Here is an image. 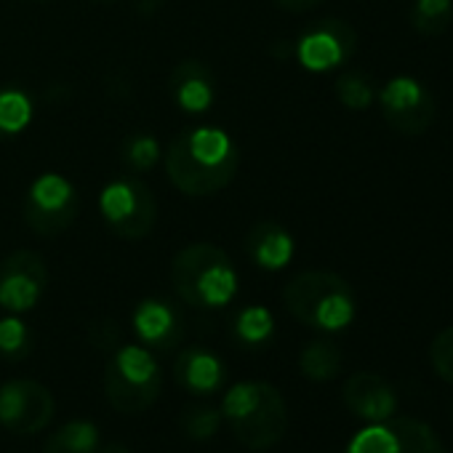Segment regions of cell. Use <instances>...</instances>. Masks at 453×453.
<instances>
[{"mask_svg":"<svg viewBox=\"0 0 453 453\" xmlns=\"http://www.w3.org/2000/svg\"><path fill=\"white\" fill-rule=\"evenodd\" d=\"M49 286V267L35 251H14L0 262V307L19 315L33 310Z\"/></svg>","mask_w":453,"mask_h":453,"instance_id":"7c38bea8","label":"cell"},{"mask_svg":"<svg viewBox=\"0 0 453 453\" xmlns=\"http://www.w3.org/2000/svg\"><path fill=\"white\" fill-rule=\"evenodd\" d=\"M275 4H278L280 9H286V12L299 14V12H307V9L318 6V0H275Z\"/></svg>","mask_w":453,"mask_h":453,"instance_id":"83f0119b","label":"cell"},{"mask_svg":"<svg viewBox=\"0 0 453 453\" xmlns=\"http://www.w3.org/2000/svg\"><path fill=\"white\" fill-rule=\"evenodd\" d=\"M357 49L355 30L342 19H323L296 41V59L310 73H331L344 67Z\"/></svg>","mask_w":453,"mask_h":453,"instance_id":"8fae6325","label":"cell"},{"mask_svg":"<svg viewBox=\"0 0 453 453\" xmlns=\"http://www.w3.org/2000/svg\"><path fill=\"white\" fill-rule=\"evenodd\" d=\"M286 310L304 326L318 331H342L355 320L357 302L349 283L326 270H307L283 288Z\"/></svg>","mask_w":453,"mask_h":453,"instance_id":"277c9868","label":"cell"},{"mask_svg":"<svg viewBox=\"0 0 453 453\" xmlns=\"http://www.w3.org/2000/svg\"><path fill=\"white\" fill-rule=\"evenodd\" d=\"M347 453H445V448L429 424L411 416H392L360 429Z\"/></svg>","mask_w":453,"mask_h":453,"instance_id":"ba28073f","label":"cell"},{"mask_svg":"<svg viewBox=\"0 0 453 453\" xmlns=\"http://www.w3.org/2000/svg\"><path fill=\"white\" fill-rule=\"evenodd\" d=\"M171 96L181 112L200 115L208 112L211 104L216 102V86L213 75L205 65L187 59L171 73Z\"/></svg>","mask_w":453,"mask_h":453,"instance_id":"9a60e30c","label":"cell"},{"mask_svg":"<svg viewBox=\"0 0 453 453\" xmlns=\"http://www.w3.org/2000/svg\"><path fill=\"white\" fill-rule=\"evenodd\" d=\"M453 22V0H413L411 25L421 35H442Z\"/></svg>","mask_w":453,"mask_h":453,"instance_id":"44dd1931","label":"cell"},{"mask_svg":"<svg viewBox=\"0 0 453 453\" xmlns=\"http://www.w3.org/2000/svg\"><path fill=\"white\" fill-rule=\"evenodd\" d=\"M246 251L254 259V265H259L267 273H278L288 267V262L294 259L296 243L286 226L275 221H259L246 238Z\"/></svg>","mask_w":453,"mask_h":453,"instance_id":"2e32d148","label":"cell"},{"mask_svg":"<svg viewBox=\"0 0 453 453\" xmlns=\"http://www.w3.org/2000/svg\"><path fill=\"white\" fill-rule=\"evenodd\" d=\"M429 360H432L434 373H437L442 381L453 384V326L442 328V331L432 339Z\"/></svg>","mask_w":453,"mask_h":453,"instance_id":"4316f807","label":"cell"},{"mask_svg":"<svg viewBox=\"0 0 453 453\" xmlns=\"http://www.w3.org/2000/svg\"><path fill=\"white\" fill-rule=\"evenodd\" d=\"M379 107L384 120L403 136H418L432 126L434 118V99L411 75H397L392 78L381 91H379Z\"/></svg>","mask_w":453,"mask_h":453,"instance_id":"30bf717a","label":"cell"},{"mask_svg":"<svg viewBox=\"0 0 453 453\" xmlns=\"http://www.w3.org/2000/svg\"><path fill=\"white\" fill-rule=\"evenodd\" d=\"M57 403L46 384L14 379L0 387V424L14 434H38L54 418Z\"/></svg>","mask_w":453,"mask_h":453,"instance_id":"9c48e42d","label":"cell"},{"mask_svg":"<svg viewBox=\"0 0 453 453\" xmlns=\"http://www.w3.org/2000/svg\"><path fill=\"white\" fill-rule=\"evenodd\" d=\"M99 213L118 238L142 241L155 226L157 203L144 181L123 176L104 184L99 195Z\"/></svg>","mask_w":453,"mask_h":453,"instance_id":"8992f818","label":"cell"},{"mask_svg":"<svg viewBox=\"0 0 453 453\" xmlns=\"http://www.w3.org/2000/svg\"><path fill=\"white\" fill-rule=\"evenodd\" d=\"M157 157H160V144L150 134H134L123 144V160L136 171L152 168L157 163Z\"/></svg>","mask_w":453,"mask_h":453,"instance_id":"d4e9b609","label":"cell"},{"mask_svg":"<svg viewBox=\"0 0 453 453\" xmlns=\"http://www.w3.org/2000/svg\"><path fill=\"white\" fill-rule=\"evenodd\" d=\"M224 363L219 360V355H213L205 347H189L176 357L173 365V376L176 381L195 392V395H208L216 392L224 384Z\"/></svg>","mask_w":453,"mask_h":453,"instance_id":"e0dca14e","label":"cell"},{"mask_svg":"<svg viewBox=\"0 0 453 453\" xmlns=\"http://www.w3.org/2000/svg\"><path fill=\"white\" fill-rule=\"evenodd\" d=\"M99 429L91 421H70L59 426L43 445V453H96Z\"/></svg>","mask_w":453,"mask_h":453,"instance_id":"ac0fdd59","label":"cell"},{"mask_svg":"<svg viewBox=\"0 0 453 453\" xmlns=\"http://www.w3.org/2000/svg\"><path fill=\"white\" fill-rule=\"evenodd\" d=\"M336 96L344 107H349L355 112H363L376 102L373 83L357 70H347L336 78Z\"/></svg>","mask_w":453,"mask_h":453,"instance_id":"7402d4cb","label":"cell"},{"mask_svg":"<svg viewBox=\"0 0 453 453\" xmlns=\"http://www.w3.org/2000/svg\"><path fill=\"white\" fill-rule=\"evenodd\" d=\"M81 211V195L62 173H41L25 195V221L33 233L54 238L65 233Z\"/></svg>","mask_w":453,"mask_h":453,"instance_id":"52a82bcc","label":"cell"},{"mask_svg":"<svg viewBox=\"0 0 453 453\" xmlns=\"http://www.w3.org/2000/svg\"><path fill=\"white\" fill-rule=\"evenodd\" d=\"M299 368L310 381H331L342 371V349L334 342L318 339L304 347Z\"/></svg>","mask_w":453,"mask_h":453,"instance_id":"d6986e66","label":"cell"},{"mask_svg":"<svg viewBox=\"0 0 453 453\" xmlns=\"http://www.w3.org/2000/svg\"><path fill=\"white\" fill-rule=\"evenodd\" d=\"M275 331V320L267 307H246L235 318V334L246 344H265Z\"/></svg>","mask_w":453,"mask_h":453,"instance_id":"603a6c76","label":"cell"},{"mask_svg":"<svg viewBox=\"0 0 453 453\" xmlns=\"http://www.w3.org/2000/svg\"><path fill=\"white\" fill-rule=\"evenodd\" d=\"M104 453H131L126 445H120V442H110L107 448H104Z\"/></svg>","mask_w":453,"mask_h":453,"instance_id":"f1b7e54d","label":"cell"},{"mask_svg":"<svg viewBox=\"0 0 453 453\" xmlns=\"http://www.w3.org/2000/svg\"><path fill=\"white\" fill-rule=\"evenodd\" d=\"M33 120V99L22 88H0V136H17Z\"/></svg>","mask_w":453,"mask_h":453,"instance_id":"ffe728a7","label":"cell"},{"mask_svg":"<svg viewBox=\"0 0 453 453\" xmlns=\"http://www.w3.org/2000/svg\"><path fill=\"white\" fill-rule=\"evenodd\" d=\"M221 424V411H213L208 405H189L181 413V429L187 432V437L192 440H208L216 434Z\"/></svg>","mask_w":453,"mask_h":453,"instance_id":"cb8c5ba5","label":"cell"},{"mask_svg":"<svg viewBox=\"0 0 453 453\" xmlns=\"http://www.w3.org/2000/svg\"><path fill=\"white\" fill-rule=\"evenodd\" d=\"M241 168L235 139L219 126H195L179 131L165 150V173L171 184L189 197H208L224 189Z\"/></svg>","mask_w":453,"mask_h":453,"instance_id":"6da1fadb","label":"cell"},{"mask_svg":"<svg viewBox=\"0 0 453 453\" xmlns=\"http://www.w3.org/2000/svg\"><path fill=\"white\" fill-rule=\"evenodd\" d=\"M102 4H115V0H102Z\"/></svg>","mask_w":453,"mask_h":453,"instance_id":"f546056e","label":"cell"},{"mask_svg":"<svg viewBox=\"0 0 453 453\" xmlns=\"http://www.w3.org/2000/svg\"><path fill=\"white\" fill-rule=\"evenodd\" d=\"M163 389L160 365L147 347L128 344L104 365V395L118 413H142L155 405Z\"/></svg>","mask_w":453,"mask_h":453,"instance_id":"5b68a950","label":"cell"},{"mask_svg":"<svg viewBox=\"0 0 453 453\" xmlns=\"http://www.w3.org/2000/svg\"><path fill=\"white\" fill-rule=\"evenodd\" d=\"M221 416L230 421L235 437L251 450L278 445L288 429L286 397L267 381H241L226 392Z\"/></svg>","mask_w":453,"mask_h":453,"instance_id":"3957f363","label":"cell"},{"mask_svg":"<svg viewBox=\"0 0 453 453\" xmlns=\"http://www.w3.org/2000/svg\"><path fill=\"white\" fill-rule=\"evenodd\" d=\"M134 331L152 349H171L181 342V315L163 299H144L134 310Z\"/></svg>","mask_w":453,"mask_h":453,"instance_id":"5bb4252c","label":"cell"},{"mask_svg":"<svg viewBox=\"0 0 453 453\" xmlns=\"http://www.w3.org/2000/svg\"><path fill=\"white\" fill-rule=\"evenodd\" d=\"M342 397H344V405L357 418H363L368 424L387 421L397 411V395H395V389L389 387V381H384L379 373H371V371L352 373L344 381Z\"/></svg>","mask_w":453,"mask_h":453,"instance_id":"4fadbf2b","label":"cell"},{"mask_svg":"<svg viewBox=\"0 0 453 453\" xmlns=\"http://www.w3.org/2000/svg\"><path fill=\"white\" fill-rule=\"evenodd\" d=\"M27 349H30V331H27V326L17 315L0 320V355L17 360V357H25Z\"/></svg>","mask_w":453,"mask_h":453,"instance_id":"484cf974","label":"cell"},{"mask_svg":"<svg viewBox=\"0 0 453 453\" xmlns=\"http://www.w3.org/2000/svg\"><path fill=\"white\" fill-rule=\"evenodd\" d=\"M171 280L179 299L200 310L226 307L241 288L230 254L213 243H192L181 249L171 262Z\"/></svg>","mask_w":453,"mask_h":453,"instance_id":"7a4b0ae2","label":"cell"}]
</instances>
